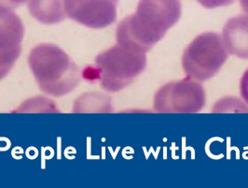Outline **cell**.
<instances>
[{"mask_svg":"<svg viewBox=\"0 0 248 188\" xmlns=\"http://www.w3.org/2000/svg\"><path fill=\"white\" fill-rule=\"evenodd\" d=\"M29 0H0V7L9 8L11 10H15L18 7L25 4Z\"/></svg>","mask_w":248,"mask_h":188,"instance_id":"12","label":"cell"},{"mask_svg":"<svg viewBox=\"0 0 248 188\" xmlns=\"http://www.w3.org/2000/svg\"><path fill=\"white\" fill-rule=\"evenodd\" d=\"M64 0H29L28 12L38 22L54 25L66 18Z\"/></svg>","mask_w":248,"mask_h":188,"instance_id":"9","label":"cell"},{"mask_svg":"<svg viewBox=\"0 0 248 188\" xmlns=\"http://www.w3.org/2000/svg\"><path fill=\"white\" fill-rule=\"evenodd\" d=\"M241 97L248 104V69L244 73L240 82Z\"/></svg>","mask_w":248,"mask_h":188,"instance_id":"11","label":"cell"},{"mask_svg":"<svg viewBox=\"0 0 248 188\" xmlns=\"http://www.w3.org/2000/svg\"><path fill=\"white\" fill-rule=\"evenodd\" d=\"M25 25L13 10L0 7V80L9 74L22 51Z\"/></svg>","mask_w":248,"mask_h":188,"instance_id":"6","label":"cell"},{"mask_svg":"<svg viewBox=\"0 0 248 188\" xmlns=\"http://www.w3.org/2000/svg\"><path fill=\"white\" fill-rule=\"evenodd\" d=\"M199 3L206 9H216L219 7L229 6L234 2V0H197Z\"/></svg>","mask_w":248,"mask_h":188,"instance_id":"10","label":"cell"},{"mask_svg":"<svg viewBox=\"0 0 248 188\" xmlns=\"http://www.w3.org/2000/svg\"><path fill=\"white\" fill-rule=\"evenodd\" d=\"M66 16L90 28L112 25L118 16L119 0H64Z\"/></svg>","mask_w":248,"mask_h":188,"instance_id":"7","label":"cell"},{"mask_svg":"<svg viewBox=\"0 0 248 188\" xmlns=\"http://www.w3.org/2000/svg\"><path fill=\"white\" fill-rule=\"evenodd\" d=\"M146 52L117 44L101 52L94 68H87L83 77L88 81H99L101 87L119 92L131 85L146 68Z\"/></svg>","mask_w":248,"mask_h":188,"instance_id":"3","label":"cell"},{"mask_svg":"<svg viewBox=\"0 0 248 188\" xmlns=\"http://www.w3.org/2000/svg\"><path fill=\"white\" fill-rule=\"evenodd\" d=\"M240 5L243 11L248 15V0H240Z\"/></svg>","mask_w":248,"mask_h":188,"instance_id":"13","label":"cell"},{"mask_svg":"<svg viewBox=\"0 0 248 188\" xmlns=\"http://www.w3.org/2000/svg\"><path fill=\"white\" fill-rule=\"evenodd\" d=\"M222 39L228 53L248 59V15L230 18L224 25Z\"/></svg>","mask_w":248,"mask_h":188,"instance_id":"8","label":"cell"},{"mask_svg":"<svg viewBox=\"0 0 248 188\" xmlns=\"http://www.w3.org/2000/svg\"><path fill=\"white\" fill-rule=\"evenodd\" d=\"M181 17L179 0H139L136 13L125 17L117 27L120 45L149 51Z\"/></svg>","mask_w":248,"mask_h":188,"instance_id":"1","label":"cell"},{"mask_svg":"<svg viewBox=\"0 0 248 188\" xmlns=\"http://www.w3.org/2000/svg\"><path fill=\"white\" fill-rule=\"evenodd\" d=\"M205 101L202 85L186 77L162 85L155 94L153 108L159 113H197Z\"/></svg>","mask_w":248,"mask_h":188,"instance_id":"5","label":"cell"},{"mask_svg":"<svg viewBox=\"0 0 248 188\" xmlns=\"http://www.w3.org/2000/svg\"><path fill=\"white\" fill-rule=\"evenodd\" d=\"M228 54L222 36L214 32L202 33L184 51L183 69L187 77L195 81H207L221 69Z\"/></svg>","mask_w":248,"mask_h":188,"instance_id":"4","label":"cell"},{"mask_svg":"<svg viewBox=\"0 0 248 188\" xmlns=\"http://www.w3.org/2000/svg\"><path fill=\"white\" fill-rule=\"evenodd\" d=\"M28 64L41 91L62 97L77 87L81 72L69 55L59 46L39 44L28 56Z\"/></svg>","mask_w":248,"mask_h":188,"instance_id":"2","label":"cell"}]
</instances>
